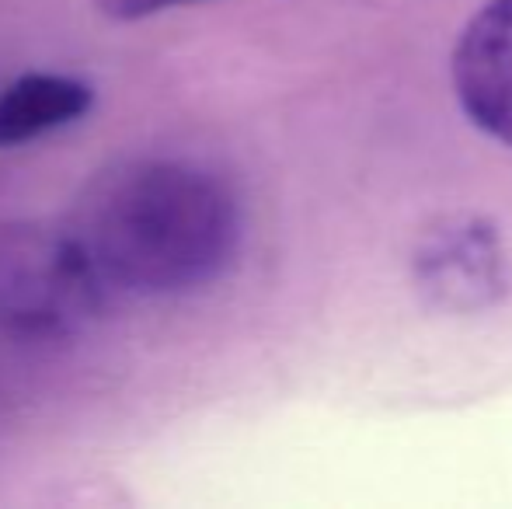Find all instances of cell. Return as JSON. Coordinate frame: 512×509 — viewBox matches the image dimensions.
Wrapping results in <instances>:
<instances>
[{"label":"cell","mask_w":512,"mask_h":509,"mask_svg":"<svg viewBox=\"0 0 512 509\" xmlns=\"http://www.w3.org/2000/svg\"><path fill=\"white\" fill-rule=\"evenodd\" d=\"M70 231L108 297H182L234 265L241 203L203 164L147 157L98 178Z\"/></svg>","instance_id":"1"},{"label":"cell","mask_w":512,"mask_h":509,"mask_svg":"<svg viewBox=\"0 0 512 509\" xmlns=\"http://www.w3.org/2000/svg\"><path fill=\"white\" fill-rule=\"evenodd\" d=\"M108 293L67 227H0V332L25 342L70 339L95 321Z\"/></svg>","instance_id":"2"},{"label":"cell","mask_w":512,"mask_h":509,"mask_svg":"<svg viewBox=\"0 0 512 509\" xmlns=\"http://www.w3.org/2000/svg\"><path fill=\"white\" fill-rule=\"evenodd\" d=\"M453 91L478 129L512 147V0H488L453 49Z\"/></svg>","instance_id":"3"},{"label":"cell","mask_w":512,"mask_h":509,"mask_svg":"<svg viewBox=\"0 0 512 509\" xmlns=\"http://www.w3.org/2000/svg\"><path fill=\"white\" fill-rule=\"evenodd\" d=\"M418 279L425 290L446 307H478L495 300V290L506 283V262L495 231L485 224L443 227L429 238L418 255Z\"/></svg>","instance_id":"4"},{"label":"cell","mask_w":512,"mask_h":509,"mask_svg":"<svg viewBox=\"0 0 512 509\" xmlns=\"http://www.w3.org/2000/svg\"><path fill=\"white\" fill-rule=\"evenodd\" d=\"M95 109V88L74 74L35 70L0 91V147L42 140L81 123Z\"/></svg>","instance_id":"5"},{"label":"cell","mask_w":512,"mask_h":509,"mask_svg":"<svg viewBox=\"0 0 512 509\" xmlns=\"http://www.w3.org/2000/svg\"><path fill=\"white\" fill-rule=\"evenodd\" d=\"M185 4H203V0H95V7L108 21H143Z\"/></svg>","instance_id":"6"}]
</instances>
